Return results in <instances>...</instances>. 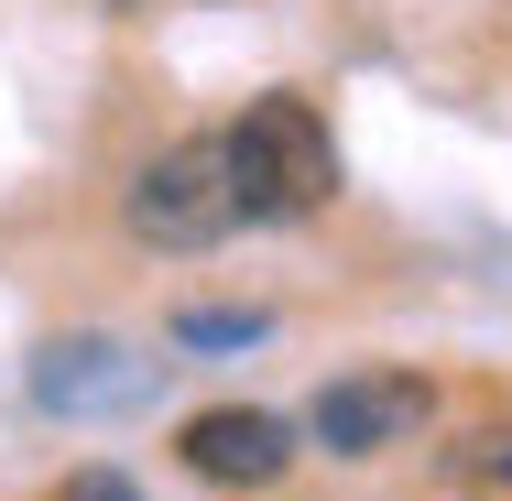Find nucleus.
Segmentation results:
<instances>
[{
  "mask_svg": "<svg viewBox=\"0 0 512 501\" xmlns=\"http://www.w3.org/2000/svg\"><path fill=\"white\" fill-rule=\"evenodd\" d=\"M153 393V360L120 338H44L33 349V403L44 414H120Z\"/></svg>",
  "mask_w": 512,
  "mask_h": 501,
  "instance_id": "39448f33",
  "label": "nucleus"
},
{
  "mask_svg": "<svg viewBox=\"0 0 512 501\" xmlns=\"http://www.w3.org/2000/svg\"><path fill=\"white\" fill-rule=\"evenodd\" d=\"M131 240L142 251H207L240 229V175H229V131H197V142H164L142 175H131Z\"/></svg>",
  "mask_w": 512,
  "mask_h": 501,
  "instance_id": "f03ea898",
  "label": "nucleus"
},
{
  "mask_svg": "<svg viewBox=\"0 0 512 501\" xmlns=\"http://www.w3.org/2000/svg\"><path fill=\"white\" fill-rule=\"evenodd\" d=\"M229 175H240V218L251 229H295L338 197V142L295 88H262V99L229 120Z\"/></svg>",
  "mask_w": 512,
  "mask_h": 501,
  "instance_id": "f257e3e1",
  "label": "nucleus"
},
{
  "mask_svg": "<svg viewBox=\"0 0 512 501\" xmlns=\"http://www.w3.org/2000/svg\"><path fill=\"white\" fill-rule=\"evenodd\" d=\"M306 436L327 458H382V447L425 436V382H404V371H338L306 403Z\"/></svg>",
  "mask_w": 512,
  "mask_h": 501,
  "instance_id": "7ed1b4c3",
  "label": "nucleus"
},
{
  "mask_svg": "<svg viewBox=\"0 0 512 501\" xmlns=\"http://www.w3.org/2000/svg\"><path fill=\"white\" fill-rule=\"evenodd\" d=\"M66 501H142V491H131L120 469H88V480H77V491H66Z\"/></svg>",
  "mask_w": 512,
  "mask_h": 501,
  "instance_id": "0eeeda50",
  "label": "nucleus"
},
{
  "mask_svg": "<svg viewBox=\"0 0 512 501\" xmlns=\"http://www.w3.org/2000/svg\"><path fill=\"white\" fill-rule=\"evenodd\" d=\"M175 447H186V469H197L207 491H273L295 469V425L262 414V403H207Z\"/></svg>",
  "mask_w": 512,
  "mask_h": 501,
  "instance_id": "20e7f679",
  "label": "nucleus"
},
{
  "mask_svg": "<svg viewBox=\"0 0 512 501\" xmlns=\"http://www.w3.org/2000/svg\"><path fill=\"white\" fill-rule=\"evenodd\" d=\"M491 469H502V480H512V447H491Z\"/></svg>",
  "mask_w": 512,
  "mask_h": 501,
  "instance_id": "6e6552de",
  "label": "nucleus"
},
{
  "mask_svg": "<svg viewBox=\"0 0 512 501\" xmlns=\"http://www.w3.org/2000/svg\"><path fill=\"white\" fill-rule=\"evenodd\" d=\"M262 327H273V316H251V305H186V316H175V349L229 360V349H262Z\"/></svg>",
  "mask_w": 512,
  "mask_h": 501,
  "instance_id": "423d86ee",
  "label": "nucleus"
}]
</instances>
